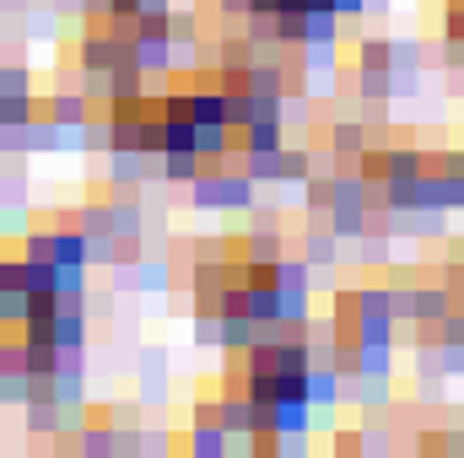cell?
<instances>
[{"mask_svg":"<svg viewBox=\"0 0 464 458\" xmlns=\"http://www.w3.org/2000/svg\"><path fill=\"white\" fill-rule=\"evenodd\" d=\"M281 146V119H254L243 124V151H276Z\"/></svg>","mask_w":464,"mask_h":458,"instance_id":"cell-7","label":"cell"},{"mask_svg":"<svg viewBox=\"0 0 464 458\" xmlns=\"http://www.w3.org/2000/svg\"><path fill=\"white\" fill-rule=\"evenodd\" d=\"M314 270H330L335 259H341V243H335V232H308V253H303Z\"/></svg>","mask_w":464,"mask_h":458,"instance_id":"cell-8","label":"cell"},{"mask_svg":"<svg viewBox=\"0 0 464 458\" xmlns=\"http://www.w3.org/2000/svg\"><path fill=\"white\" fill-rule=\"evenodd\" d=\"M443 38H464V5H449V16H443Z\"/></svg>","mask_w":464,"mask_h":458,"instance_id":"cell-15","label":"cell"},{"mask_svg":"<svg viewBox=\"0 0 464 458\" xmlns=\"http://www.w3.org/2000/svg\"><path fill=\"white\" fill-rule=\"evenodd\" d=\"M356 92H362V98H389V103H394L389 71H362V65H356Z\"/></svg>","mask_w":464,"mask_h":458,"instance_id":"cell-11","label":"cell"},{"mask_svg":"<svg viewBox=\"0 0 464 458\" xmlns=\"http://www.w3.org/2000/svg\"><path fill=\"white\" fill-rule=\"evenodd\" d=\"M49 340H54V350H76V345H82V319H76V313L54 319V335H49Z\"/></svg>","mask_w":464,"mask_h":458,"instance_id":"cell-12","label":"cell"},{"mask_svg":"<svg viewBox=\"0 0 464 458\" xmlns=\"http://www.w3.org/2000/svg\"><path fill=\"white\" fill-rule=\"evenodd\" d=\"M356 65H362V71H389V65H394L389 38H362V43H356Z\"/></svg>","mask_w":464,"mask_h":458,"instance_id":"cell-9","label":"cell"},{"mask_svg":"<svg viewBox=\"0 0 464 458\" xmlns=\"http://www.w3.org/2000/svg\"><path fill=\"white\" fill-rule=\"evenodd\" d=\"M389 54H394V65H411V71L427 65V49H421L416 38H389Z\"/></svg>","mask_w":464,"mask_h":458,"instance_id":"cell-10","label":"cell"},{"mask_svg":"<svg viewBox=\"0 0 464 458\" xmlns=\"http://www.w3.org/2000/svg\"><path fill=\"white\" fill-rule=\"evenodd\" d=\"M54 119H60V124H82V119H87V103H82V98H60V103H54Z\"/></svg>","mask_w":464,"mask_h":458,"instance_id":"cell-14","label":"cell"},{"mask_svg":"<svg viewBox=\"0 0 464 458\" xmlns=\"http://www.w3.org/2000/svg\"><path fill=\"white\" fill-rule=\"evenodd\" d=\"M189 119H195V124H227V92H222V87L189 92Z\"/></svg>","mask_w":464,"mask_h":458,"instance_id":"cell-4","label":"cell"},{"mask_svg":"<svg viewBox=\"0 0 464 458\" xmlns=\"http://www.w3.org/2000/svg\"><path fill=\"white\" fill-rule=\"evenodd\" d=\"M454 308H459L454 286H443V281H421V286H416V313H411V319H421V324H438V319H449Z\"/></svg>","mask_w":464,"mask_h":458,"instance_id":"cell-2","label":"cell"},{"mask_svg":"<svg viewBox=\"0 0 464 458\" xmlns=\"http://www.w3.org/2000/svg\"><path fill=\"white\" fill-rule=\"evenodd\" d=\"M200 167H206V162H200L195 151H162V167H157V173H162V178H173V184H195V178H200Z\"/></svg>","mask_w":464,"mask_h":458,"instance_id":"cell-6","label":"cell"},{"mask_svg":"<svg viewBox=\"0 0 464 458\" xmlns=\"http://www.w3.org/2000/svg\"><path fill=\"white\" fill-rule=\"evenodd\" d=\"M195 205L200 211H248L254 205V178L248 173H206L195 178Z\"/></svg>","mask_w":464,"mask_h":458,"instance_id":"cell-1","label":"cell"},{"mask_svg":"<svg viewBox=\"0 0 464 458\" xmlns=\"http://www.w3.org/2000/svg\"><path fill=\"white\" fill-rule=\"evenodd\" d=\"M308 405L314 410H341V372L335 367H308Z\"/></svg>","mask_w":464,"mask_h":458,"instance_id":"cell-3","label":"cell"},{"mask_svg":"<svg viewBox=\"0 0 464 458\" xmlns=\"http://www.w3.org/2000/svg\"><path fill=\"white\" fill-rule=\"evenodd\" d=\"M276 259H281V232L276 227L248 232V243H243V264H276Z\"/></svg>","mask_w":464,"mask_h":458,"instance_id":"cell-5","label":"cell"},{"mask_svg":"<svg viewBox=\"0 0 464 458\" xmlns=\"http://www.w3.org/2000/svg\"><path fill=\"white\" fill-rule=\"evenodd\" d=\"M335 453H367L362 448V432H335Z\"/></svg>","mask_w":464,"mask_h":458,"instance_id":"cell-16","label":"cell"},{"mask_svg":"<svg viewBox=\"0 0 464 458\" xmlns=\"http://www.w3.org/2000/svg\"><path fill=\"white\" fill-rule=\"evenodd\" d=\"M438 372L443 377H464V345H438Z\"/></svg>","mask_w":464,"mask_h":458,"instance_id":"cell-13","label":"cell"},{"mask_svg":"<svg viewBox=\"0 0 464 458\" xmlns=\"http://www.w3.org/2000/svg\"><path fill=\"white\" fill-rule=\"evenodd\" d=\"M394 0H362V16H389Z\"/></svg>","mask_w":464,"mask_h":458,"instance_id":"cell-17","label":"cell"}]
</instances>
